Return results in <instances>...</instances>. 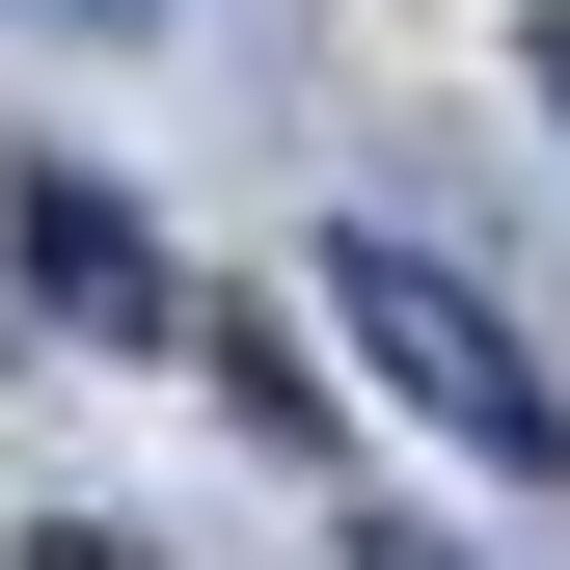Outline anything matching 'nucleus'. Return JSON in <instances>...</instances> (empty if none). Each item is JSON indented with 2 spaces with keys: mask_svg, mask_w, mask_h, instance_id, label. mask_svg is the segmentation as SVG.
Segmentation results:
<instances>
[{
  "mask_svg": "<svg viewBox=\"0 0 570 570\" xmlns=\"http://www.w3.org/2000/svg\"><path fill=\"white\" fill-rule=\"evenodd\" d=\"M28 570H164V543H109V517H28Z\"/></svg>",
  "mask_w": 570,
  "mask_h": 570,
  "instance_id": "20e7f679",
  "label": "nucleus"
},
{
  "mask_svg": "<svg viewBox=\"0 0 570 570\" xmlns=\"http://www.w3.org/2000/svg\"><path fill=\"white\" fill-rule=\"evenodd\" d=\"M517 55H543V109H570V0H543V28H517Z\"/></svg>",
  "mask_w": 570,
  "mask_h": 570,
  "instance_id": "0eeeda50",
  "label": "nucleus"
},
{
  "mask_svg": "<svg viewBox=\"0 0 570 570\" xmlns=\"http://www.w3.org/2000/svg\"><path fill=\"white\" fill-rule=\"evenodd\" d=\"M190 353H218V407H245L272 462H326V381H299V326H272V299H190Z\"/></svg>",
  "mask_w": 570,
  "mask_h": 570,
  "instance_id": "7ed1b4c3",
  "label": "nucleus"
},
{
  "mask_svg": "<svg viewBox=\"0 0 570 570\" xmlns=\"http://www.w3.org/2000/svg\"><path fill=\"white\" fill-rule=\"evenodd\" d=\"M28 28H82V55H136V28H164V0H28Z\"/></svg>",
  "mask_w": 570,
  "mask_h": 570,
  "instance_id": "39448f33",
  "label": "nucleus"
},
{
  "mask_svg": "<svg viewBox=\"0 0 570 570\" xmlns=\"http://www.w3.org/2000/svg\"><path fill=\"white\" fill-rule=\"evenodd\" d=\"M353 570H489V543H435V517H381V543H353Z\"/></svg>",
  "mask_w": 570,
  "mask_h": 570,
  "instance_id": "423d86ee",
  "label": "nucleus"
},
{
  "mask_svg": "<svg viewBox=\"0 0 570 570\" xmlns=\"http://www.w3.org/2000/svg\"><path fill=\"white\" fill-rule=\"evenodd\" d=\"M0 245H28V299L82 326V353H190V272H164V218H136L109 164H28V190H0Z\"/></svg>",
  "mask_w": 570,
  "mask_h": 570,
  "instance_id": "f03ea898",
  "label": "nucleus"
},
{
  "mask_svg": "<svg viewBox=\"0 0 570 570\" xmlns=\"http://www.w3.org/2000/svg\"><path fill=\"white\" fill-rule=\"evenodd\" d=\"M326 353H353V381L407 407V435H462L489 489H543V462H570V381H543V353L489 326L462 272L407 245V218H326Z\"/></svg>",
  "mask_w": 570,
  "mask_h": 570,
  "instance_id": "f257e3e1",
  "label": "nucleus"
}]
</instances>
